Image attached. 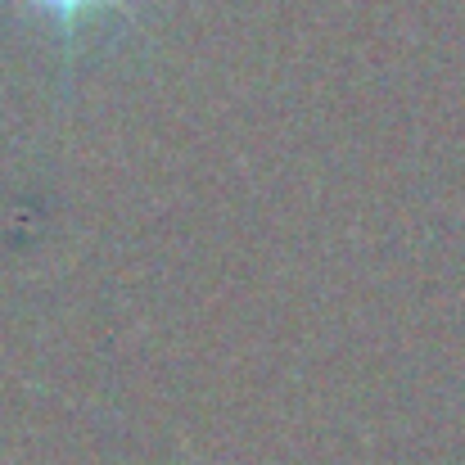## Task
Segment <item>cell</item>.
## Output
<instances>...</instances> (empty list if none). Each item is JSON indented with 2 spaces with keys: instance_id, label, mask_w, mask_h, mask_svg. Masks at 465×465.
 <instances>
[{
  "instance_id": "cell-1",
  "label": "cell",
  "mask_w": 465,
  "mask_h": 465,
  "mask_svg": "<svg viewBox=\"0 0 465 465\" xmlns=\"http://www.w3.org/2000/svg\"><path fill=\"white\" fill-rule=\"evenodd\" d=\"M36 14H45V18H54V23H77V18H91V14H100V9H109V5H118V0H27Z\"/></svg>"
}]
</instances>
